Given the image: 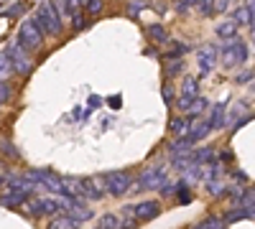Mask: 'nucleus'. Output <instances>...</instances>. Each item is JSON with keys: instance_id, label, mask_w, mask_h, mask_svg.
I'll return each instance as SVG.
<instances>
[{"instance_id": "obj_1", "label": "nucleus", "mask_w": 255, "mask_h": 229, "mask_svg": "<svg viewBox=\"0 0 255 229\" xmlns=\"http://www.w3.org/2000/svg\"><path fill=\"white\" fill-rule=\"evenodd\" d=\"M33 20L38 23V28L44 31V33H49V36H59V33H61V15H59V10H56L54 3L38 5Z\"/></svg>"}, {"instance_id": "obj_2", "label": "nucleus", "mask_w": 255, "mask_h": 229, "mask_svg": "<svg viewBox=\"0 0 255 229\" xmlns=\"http://www.w3.org/2000/svg\"><path fill=\"white\" fill-rule=\"evenodd\" d=\"M220 51H222V64L225 67H240V64H245V59H248V46H245V41H240L238 36L227 38Z\"/></svg>"}, {"instance_id": "obj_3", "label": "nucleus", "mask_w": 255, "mask_h": 229, "mask_svg": "<svg viewBox=\"0 0 255 229\" xmlns=\"http://www.w3.org/2000/svg\"><path fill=\"white\" fill-rule=\"evenodd\" d=\"M18 44L20 46H26V49H38L41 44H44V31L38 28V23L33 18L23 20L18 28Z\"/></svg>"}, {"instance_id": "obj_4", "label": "nucleus", "mask_w": 255, "mask_h": 229, "mask_svg": "<svg viewBox=\"0 0 255 229\" xmlns=\"http://www.w3.org/2000/svg\"><path fill=\"white\" fill-rule=\"evenodd\" d=\"M105 181V194H110V196H123L130 191V173H125V171H113L102 178Z\"/></svg>"}, {"instance_id": "obj_5", "label": "nucleus", "mask_w": 255, "mask_h": 229, "mask_svg": "<svg viewBox=\"0 0 255 229\" xmlns=\"http://www.w3.org/2000/svg\"><path fill=\"white\" fill-rule=\"evenodd\" d=\"M8 56H10V67H13V72H18V74H31V69H33V61H31V56H28V51H26V46H20V44H13L10 49H8Z\"/></svg>"}, {"instance_id": "obj_6", "label": "nucleus", "mask_w": 255, "mask_h": 229, "mask_svg": "<svg viewBox=\"0 0 255 229\" xmlns=\"http://www.w3.org/2000/svg\"><path fill=\"white\" fill-rule=\"evenodd\" d=\"M26 206H28V212L33 217H56V214H61L59 199H51V196H46V199H28Z\"/></svg>"}, {"instance_id": "obj_7", "label": "nucleus", "mask_w": 255, "mask_h": 229, "mask_svg": "<svg viewBox=\"0 0 255 229\" xmlns=\"http://www.w3.org/2000/svg\"><path fill=\"white\" fill-rule=\"evenodd\" d=\"M166 181V168L163 165H156V168H145L138 178V189L140 191H156L161 189V183Z\"/></svg>"}, {"instance_id": "obj_8", "label": "nucleus", "mask_w": 255, "mask_h": 229, "mask_svg": "<svg viewBox=\"0 0 255 229\" xmlns=\"http://www.w3.org/2000/svg\"><path fill=\"white\" fill-rule=\"evenodd\" d=\"M28 178H33L41 191H51V194H61V176L51 173V171H28Z\"/></svg>"}, {"instance_id": "obj_9", "label": "nucleus", "mask_w": 255, "mask_h": 229, "mask_svg": "<svg viewBox=\"0 0 255 229\" xmlns=\"http://www.w3.org/2000/svg\"><path fill=\"white\" fill-rule=\"evenodd\" d=\"M217 56H220V51H217V46H202L199 51H197V61H199V72L202 74H209L212 69H215V64H217Z\"/></svg>"}, {"instance_id": "obj_10", "label": "nucleus", "mask_w": 255, "mask_h": 229, "mask_svg": "<svg viewBox=\"0 0 255 229\" xmlns=\"http://www.w3.org/2000/svg\"><path fill=\"white\" fill-rule=\"evenodd\" d=\"M133 212H135V219H138V222H148V219L158 217L161 206H158L156 201H140L138 206H133Z\"/></svg>"}, {"instance_id": "obj_11", "label": "nucleus", "mask_w": 255, "mask_h": 229, "mask_svg": "<svg viewBox=\"0 0 255 229\" xmlns=\"http://www.w3.org/2000/svg\"><path fill=\"white\" fill-rule=\"evenodd\" d=\"M8 194H0V204L3 206H20V204H26L28 201V196L31 194H26V191H20V189H5Z\"/></svg>"}, {"instance_id": "obj_12", "label": "nucleus", "mask_w": 255, "mask_h": 229, "mask_svg": "<svg viewBox=\"0 0 255 229\" xmlns=\"http://www.w3.org/2000/svg\"><path fill=\"white\" fill-rule=\"evenodd\" d=\"M102 178H82V189H84V196L92 199V201H100L105 196V189H100Z\"/></svg>"}, {"instance_id": "obj_13", "label": "nucleus", "mask_w": 255, "mask_h": 229, "mask_svg": "<svg viewBox=\"0 0 255 229\" xmlns=\"http://www.w3.org/2000/svg\"><path fill=\"white\" fill-rule=\"evenodd\" d=\"M61 196H77V199H84L82 178H61Z\"/></svg>"}, {"instance_id": "obj_14", "label": "nucleus", "mask_w": 255, "mask_h": 229, "mask_svg": "<svg viewBox=\"0 0 255 229\" xmlns=\"http://www.w3.org/2000/svg\"><path fill=\"white\" fill-rule=\"evenodd\" d=\"M191 151H194V143H191L189 138H176V140L171 143V148H168L171 158H184V155H191Z\"/></svg>"}, {"instance_id": "obj_15", "label": "nucleus", "mask_w": 255, "mask_h": 229, "mask_svg": "<svg viewBox=\"0 0 255 229\" xmlns=\"http://www.w3.org/2000/svg\"><path fill=\"white\" fill-rule=\"evenodd\" d=\"M168 128H171L174 138H186V133L191 130V117H189V115H186V117H174Z\"/></svg>"}, {"instance_id": "obj_16", "label": "nucleus", "mask_w": 255, "mask_h": 229, "mask_svg": "<svg viewBox=\"0 0 255 229\" xmlns=\"http://www.w3.org/2000/svg\"><path fill=\"white\" fill-rule=\"evenodd\" d=\"M209 133H212L209 122H207V120H202V122H197V125H191V130L186 133V138H189L191 143H199V140H204Z\"/></svg>"}, {"instance_id": "obj_17", "label": "nucleus", "mask_w": 255, "mask_h": 229, "mask_svg": "<svg viewBox=\"0 0 255 229\" xmlns=\"http://www.w3.org/2000/svg\"><path fill=\"white\" fill-rule=\"evenodd\" d=\"M181 97H199V79L194 74H186L181 81Z\"/></svg>"}, {"instance_id": "obj_18", "label": "nucleus", "mask_w": 255, "mask_h": 229, "mask_svg": "<svg viewBox=\"0 0 255 229\" xmlns=\"http://www.w3.org/2000/svg\"><path fill=\"white\" fill-rule=\"evenodd\" d=\"M56 10L59 15H67V18H74L79 13V0H56Z\"/></svg>"}, {"instance_id": "obj_19", "label": "nucleus", "mask_w": 255, "mask_h": 229, "mask_svg": "<svg viewBox=\"0 0 255 229\" xmlns=\"http://www.w3.org/2000/svg\"><path fill=\"white\" fill-rule=\"evenodd\" d=\"M238 28H240V26H238L235 20L230 18V20H225V23H220V26H217V36H220L222 41H227V38H235V36H238Z\"/></svg>"}, {"instance_id": "obj_20", "label": "nucleus", "mask_w": 255, "mask_h": 229, "mask_svg": "<svg viewBox=\"0 0 255 229\" xmlns=\"http://www.w3.org/2000/svg\"><path fill=\"white\" fill-rule=\"evenodd\" d=\"M79 224L72 219V217H67V214H56L51 222H49V229H77Z\"/></svg>"}, {"instance_id": "obj_21", "label": "nucleus", "mask_w": 255, "mask_h": 229, "mask_svg": "<svg viewBox=\"0 0 255 229\" xmlns=\"http://www.w3.org/2000/svg\"><path fill=\"white\" fill-rule=\"evenodd\" d=\"M225 112H227V110H225V105H222V102H220V105H217L215 110H212V115H209V120H207L212 130H220L222 125H225Z\"/></svg>"}, {"instance_id": "obj_22", "label": "nucleus", "mask_w": 255, "mask_h": 229, "mask_svg": "<svg viewBox=\"0 0 255 229\" xmlns=\"http://www.w3.org/2000/svg\"><path fill=\"white\" fill-rule=\"evenodd\" d=\"M120 229H133L135 224H138V219H135V212H133V206H125V209H120Z\"/></svg>"}, {"instance_id": "obj_23", "label": "nucleus", "mask_w": 255, "mask_h": 229, "mask_svg": "<svg viewBox=\"0 0 255 229\" xmlns=\"http://www.w3.org/2000/svg\"><path fill=\"white\" fill-rule=\"evenodd\" d=\"M232 20H235L238 26H250V20H253V13L248 10V5H238L235 10H232Z\"/></svg>"}, {"instance_id": "obj_24", "label": "nucleus", "mask_w": 255, "mask_h": 229, "mask_svg": "<svg viewBox=\"0 0 255 229\" xmlns=\"http://www.w3.org/2000/svg\"><path fill=\"white\" fill-rule=\"evenodd\" d=\"M67 217H72L77 224H82V222H87V219H92V212L90 209H84V206H72L69 212H64Z\"/></svg>"}, {"instance_id": "obj_25", "label": "nucleus", "mask_w": 255, "mask_h": 229, "mask_svg": "<svg viewBox=\"0 0 255 229\" xmlns=\"http://www.w3.org/2000/svg\"><path fill=\"white\" fill-rule=\"evenodd\" d=\"M245 117H250V115H245V105H243V102H238V105L230 110V117H227V122L232 125V128H235V125H238L240 120H245Z\"/></svg>"}, {"instance_id": "obj_26", "label": "nucleus", "mask_w": 255, "mask_h": 229, "mask_svg": "<svg viewBox=\"0 0 255 229\" xmlns=\"http://www.w3.org/2000/svg\"><path fill=\"white\" fill-rule=\"evenodd\" d=\"M207 107H209V102H207L204 97H194V99H191V105H189V115L197 117V115H202Z\"/></svg>"}, {"instance_id": "obj_27", "label": "nucleus", "mask_w": 255, "mask_h": 229, "mask_svg": "<svg viewBox=\"0 0 255 229\" xmlns=\"http://www.w3.org/2000/svg\"><path fill=\"white\" fill-rule=\"evenodd\" d=\"M212 158H215V151H212V148L191 151V160H194V163H207V160H212Z\"/></svg>"}, {"instance_id": "obj_28", "label": "nucleus", "mask_w": 255, "mask_h": 229, "mask_svg": "<svg viewBox=\"0 0 255 229\" xmlns=\"http://www.w3.org/2000/svg\"><path fill=\"white\" fill-rule=\"evenodd\" d=\"M100 227L102 229H120V217L118 214H105L100 219Z\"/></svg>"}, {"instance_id": "obj_29", "label": "nucleus", "mask_w": 255, "mask_h": 229, "mask_svg": "<svg viewBox=\"0 0 255 229\" xmlns=\"http://www.w3.org/2000/svg\"><path fill=\"white\" fill-rule=\"evenodd\" d=\"M148 36H151L153 41H158V44L168 41V31H166L163 26H151V28H148Z\"/></svg>"}, {"instance_id": "obj_30", "label": "nucleus", "mask_w": 255, "mask_h": 229, "mask_svg": "<svg viewBox=\"0 0 255 229\" xmlns=\"http://www.w3.org/2000/svg\"><path fill=\"white\" fill-rule=\"evenodd\" d=\"M10 56H8V51H0V79H5L8 74H10Z\"/></svg>"}, {"instance_id": "obj_31", "label": "nucleus", "mask_w": 255, "mask_h": 229, "mask_svg": "<svg viewBox=\"0 0 255 229\" xmlns=\"http://www.w3.org/2000/svg\"><path fill=\"white\" fill-rule=\"evenodd\" d=\"M225 224L220 222V219H215V217H209V219H204V222H199L197 227H191V229H222Z\"/></svg>"}, {"instance_id": "obj_32", "label": "nucleus", "mask_w": 255, "mask_h": 229, "mask_svg": "<svg viewBox=\"0 0 255 229\" xmlns=\"http://www.w3.org/2000/svg\"><path fill=\"white\" fill-rule=\"evenodd\" d=\"M0 151H3V155H8V158H18V151H15V145L13 143H8V140H0Z\"/></svg>"}, {"instance_id": "obj_33", "label": "nucleus", "mask_w": 255, "mask_h": 229, "mask_svg": "<svg viewBox=\"0 0 255 229\" xmlns=\"http://www.w3.org/2000/svg\"><path fill=\"white\" fill-rule=\"evenodd\" d=\"M186 51H189V46H186V44H179V41H176V44H174V49L166 54V59H179V56H184Z\"/></svg>"}, {"instance_id": "obj_34", "label": "nucleus", "mask_w": 255, "mask_h": 229, "mask_svg": "<svg viewBox=\"0 0 255 229\" xmlns=\"http://www.w3.org/2000/svg\"><path fill=\"white\" fill-rule=\"evenodd\" d=\"M199 10H202V15H212L215 13V0H199Z\"/></svg>"}, {"instance_id": "obj_35", "label": "nucleus", "mask_w": 255, "mask_h": 229, "mask_svg": "<svg viewBox=\"0 0 255 229\" xmlns=\"http://www.w3.org/2000/svg\"><path fill=\"white\" fill-rule=\"evenodd\" d=\"M181 69H184V61H181V59H176L174 64H168V67H166V76H174V74H181Z\"/></svg>"}, {"instance_id": "obj_36", "label": "nucleus", "mask_w": 255, "mask_h": 229, "mask_svg": "<svg viewBox=\"0 0 255 229\" xmlns=\"http://www.w3.org/2000/svg\"><path fill=\"white\" fill-rule=\"evenodd\" d=\"M197 3H199V0H176V10L179 13H186L189 8H194Z\"/></svg>"}, {"instance_id": "obj_37", "label": "nucleus", "mask_w": 255, "mask_h": 229, "mask_svg": "<svg viewBox=\"0 0 255 229\" xmlns=\"http://www.w3.org/2000/svg\"><path fill=\"white\" fill-rule=\"evenodd\" d=\"M84 5H87V13H100L102 10V0H84Z\"/></svg>"}, {"instance_id": "obj_38", "label": "nucleus", "mask_w": 255, "mask_h": 229, "mask_svg": "<svg viewBox=\"0 0 255 229\" xmlns=\"http://www.w3.org/2000/svg\"><path fill=\"white\" fill-rule=\"evenodd\" d=\"M8 97H10V89H8V84H5V79H0V105H5Z\"/></svg>"}, {"instance_id": "obj_39", "label": "nucleus", "mask_w": 255, "mask_h": 229, "mask_svg": "<svg viewBox=\"0 0 255 229\" xmlns=\"http://www.w3.org/2000/svg\"><path fill=\"white\" fill-rule=\"evenodd\" d=\"M209 194H215V196H222V183L220 181H209Z\"/></svg>"}, {"instance_id": "obj_40", "label": "nucleus", "mask_w": 255, "mask_h": 229, "mask_svg": "<svg viewBox=\"0 0 255 229\" xmlns=\"http://www.w3.org/2000/svg\"><path fill=\"white\" fill-rule=\"evenodd\" d=\"M171 194H176V189H174V186L171 183H161V196H171Z\"/></svg>"}, {"instance_id": "obj_41", "label": "nucleus", "mask_w": 255, "mask_h": 229, "mask_svg": "<svg viewBox=\"0 0 255 229\" xmlns=\"http://www.w3.org/2000/svg\"><path fill=\"white\" fill-rule=\"evenodd\" d=\"M18 13H23V3H15L10 10H5V15L10 18V15H18Z\"/></svg>"}, {"instance_id": "obj_42", "label": "nucleus", "mask_w": 255, "mask_h": 229, "mask_svg": "<svg viewBox=\"0 0 255 229\" xmlns=\"http://www.w3.org/2000/svg\"><path fill=\"white\" fill-rule=\"evenodd\" d=\"M72 23H74V28H77V31H82V28H84V18L77 13V15L72 18Z\"/></svg>"}, {"instance_id": "obj_43", "label": "nucleus", "mask_w": 255, "mask_h": 229, "mask_svg": "<svg viewBox=\"0 0 255 229\" xmlns=\"http://www.w3.org/2000/svg\"><path fill=\"white\" fill-rule=\"evenodd\" d=\"M230 196H232V199H235V201L240 204V199L245 196V191H243V189H230Z\"/></svg>"}, {"instance_id": "obj_44", "label": "nucleus", "mask_w": 255, "mask_h": 229, "mask_svg": "<svg viewBox=\"0 0 255 229\" xmlns=\"http://www.w3.org/2000/svg\"><path fill=\"white\" fill-rule=\"evenodd\" d=\"M163 99L171 105V87H168V84H163Z\"/></svg>"}, {"instance_id": "obj_45", "label": "nucleus", "mask_w": 255, "mask_h": 229, "mask_svg": "<svg viewBox=\"0 0 255 229\" xmlns=\"http://www.w3.org/2000/svg\"><path fill=\"white\" fill-rule=\"evenodd\" d=\"M253 76V72H243V74H238V81H240V84H243V81H248Z\"/></svg>"}, {"instance_id": "obj_46", "label": "nucleus", "mask_w": 255, "mask_h": 229, "mask_svg": "<svg viewBox=\"0 0 255 229\" xmlns=\"http://www.w3.org/2000/svg\"><path fill=\"white\" fill-rule=\"evenodd\" d=\"M245 5H248V10L255 15V0H245Z\"/></svg>"}, {"instance_id": "obj_47", "label": "nucleus", "mask_w": 255, "mask_h": 229, "mask_svg": "<svg viewBox=\"0 0 255 229\" xmlns=\"http://www.w3.org/2000/svg\"><path fill=\"white\" fill-rule=\"evenodd\" d=\"M232 176H235L238 181H248V176H245V173H240V171H238V173H232Z\"/></svg>"}, {"instance_id": "obj_48", "label": "nucleus", "mask_w": 255, "mask_h": 229, "mask_svg": "<svg viewBox=\"0 0 255 229\" xmlns=\"http://www.w3.org/2000/svg\"><path fill=\"white\" fill-rule=\"evenodd\" d=\"M250 26H253V41H255V15H253V20H250Z\"/></svg>"}, {"instance_id": "obj_49", "label": "nucleus", "mask_w": 255, "mask_h": 229, "mask_svg": "<svg viewBox=\"0 0 255 229\" xmlns=\"http://www.w3.org/2000/svg\"><path fill=\"white\" fill-rule=\"evenodd\" d=\"M8 183V178H3V176H0V186H5Z\"/></svg>"}, {"instance_id": "obj_50", "label": "nucleus", "mask_w": 255, "mask_h": 229, "mask_svg": "<svg viewBox=\"0 0 255 229\" xmlns=\"http://www.w3.org/2000/svg\"><path fill=\"white\" fill-rule=\"evenodd\" d=\"M97 229H102V227H97Z\"/></svg>"}, {"instance_id": "obj_51", "label": "nucleus", "mask_w": 255, "mask_h": 229, "mask_svg": "<svg viewBox=\"0 0 255 229\" xmlns=\"http://www.w3.org/2000/svg\"><path fill=\"white\" fill-rule=\"evenodd\" d=\"M222 229H225V227H222Z\"/></svg>"}]
</instances>
